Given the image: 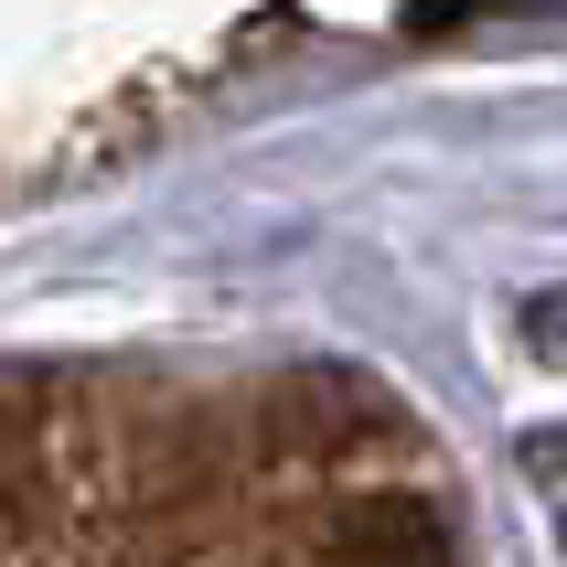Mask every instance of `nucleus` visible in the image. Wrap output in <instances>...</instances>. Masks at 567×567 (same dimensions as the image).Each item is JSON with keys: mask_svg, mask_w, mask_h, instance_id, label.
Returning a JSON list of instances; mask_svg holds the SVG:
<instances>
[{"mask_svg": "<svg viewBox=\"0 0 567 567\" xmlns=\"http://www.w3.org/2000/svg\"><path fill=\"white\" fill-rule=\"evenodd\" d=\"M332 567H461V557H450V525L417 493H364L332 536Z\"/></svg>", "mask_w": 567, "mask_h": 567, "instance_id": "1", "label": "nucleus"}, {"mask_svg": "<svg viewBox=\"0 0 567 567\" xmlns=\"http://www.w3.org/2000/svg\"><path fill=\"white\" fill-rule=\"evenodd\" d=\"M525 353L536 364H567V289H536L525 300Z\"/></svg>", "mask_w": 567, "mask_h": 567, "instance_id": "2", "label": "nucleus"}, {"mask_svg": "<svg viewBox=\"0 0 567 567\" xmlns=\"http://www.w3.org/2000/svg\"><path fill=\"white\" fill-rule=\"evenodd\" d=\"M472 11H504V0H408V32H440V22H472Z\"/></svg>", "mask_w": 567, "mask_h": 567, "instance_id": "3", "label": "nucleus"}]
</instances>
